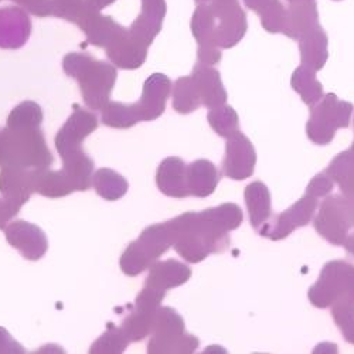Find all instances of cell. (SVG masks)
Here are the masks:
<instances>
[{
    "label": "cell",
    "mask_w": 354,
    "mask_h": 354,
    "mask_svg": "<svg viewBox=\"0 0 354 354\" xmlns=\"http://www.w3.org/2000/svg\"><path fill=\"white\" fill-rule=\"evenodd\" d=\"M343 247L346 248V251H347L348 254L354 255V231H353V232H350V235L347 237V240L344 241Z\"/></svg>",
    "instance_id": "44"
},
{
    "label": "cell",
    "mask_w": 354,
    "mask_h": 354,
    "mask_svg": "<svg viewBox=\"0 0 354 354\" xmlns=\"http://www.w3.org/2000/svg\"><path fill=\"white\" fill-rule=\"evenodd\" d=\"M245 6L255 12L265 30L270 33H283L288 21V9L281 0H244Z\"/></svg>",
    "instance_id": "28"
},
{
    "label": "cell",
    "mask_w": 354,
    "mask_h": 354,
    "mask_svg": "<svg viewBox=\"0 0 354 354\" xmlns=\"http://www.w3.org/2000/svg\"><path fill=\"white\" fill-rule=\"evenodd\" d=\"M64 73L78 81L84 102L91 109H102L116 82V68L86 53H70L63 60Z\"/></svg>",
    "instance_id": "3"
},
{
    "label": "cell",
    "mask_w": 354,
    "mask_h": 354,
    "mask_svg": "<svg viewBox=\"0 0 354 354\" xmlns=\"http://www.w3.org/2000/svg\"><path fill=\"white\" fill-rule=\"evenodd\" d=\"M93 186L95 192L105 200L115 201L124 197L128 192V180L112 169L102 167L93 176Z\"/></svg>",
    "instance_id": "32"
},
{
    "label": "cell",
    "mask_w": 354,
    "mask_h": 354,
    "mask_svg": "<svg viewBox=\"0 0 354 354\" xmlns=\"http://www.w3.org/2000/svg\"><path fill=\"white\" fill-rule=\"evenodd\" d=\"M197 3H205V2H210V0H196Z\"/></svg>",
    "instance_id": "46"
},
{
    "label": "cell",
    "mask_w": 354,
    "mask_h": 354,
    "mask_svg": "<svg viewBox=\"0 0 354 354\" xmlns=\"http://www.w3.org/2000/svg\"><path fill=\"white\" fill-rule=\"evenodd\" d=\"M316 24H319L316 0H310V2L290 3L288 9V21H286L283 35L293 40H299L302 35H305Z\"/></svg>",
    "instance_id": "27"
},
{
    "label": "cell",
    "mask_w": 354,
    "mask_h": 354,
    "mask_svg": "<svg viewBox=\"0 0 354 354\" xmlns=\"http://www.w3.org/2000/svg\"><path fill=\"white\" fill-rule=\"evenodd\" d=\"M166 15L165 0H142V10L136 20L131 24L129 33L149 47L155 37L160 33Z\"/></svg>",
    "instance_id": "18"
},
{
    "label": "cell",
    "mask_w": 354,
    "mask_h": 354,
    "mask_svg": "<svg viewBox=\"0 0 354 354\" xmlns=\"http://www.w3.org/2000/svg\"><path fill=\"white\" fill-rule=\"evenodd\" d=\"M332 316L343 337L350 344H354V304L339 302L332 306Z\"/></svg>",
    "instance_id": "39"
},
{
    "label": "cell",
    "mask_w": 354,
    "mask_h": 354,
    "mask_svg": "<svg viewBox=\"0 0 354 354\" xmlns=\"http://www.w3.org/2000/svg\"><path fill=\"white\" fill-rule=\"evenodd\" d=\"M192 77L196 81L197 90L201 98V104L205 108H217L225 105L227 91L223 85L221 75L212 66L197 63L193 68Z\"/></svg>",
    "instance_id": "21"
},
{
    "label": "cell",
    "mask_w": 354,
    "mask_h": 354,
    "mask_svg": "<svg viewBox=\"0 0 354 354\" xmlns=\"http://www.w3.org/2000/svg\"><path fill=\"white\" fill-rule=\"evenodd\" d=\"M247 15L240 0H210L200 3L192 17V33L198 44V63L214 66L221 50L237 46L247 33Z\"/></svg>",
    "instance_id": "2"
},
{
    "label": "cell",
    "mask_w": 354,
    "mask_h": 354,
    "mask_svg": "<svg viewBox=\"0 0 354 354\" xmlns=\"http://www.w3.org/2000/svg\"><path fill=\"white\" fill-rule=\"evenodd\" d=\"M310 109L306 135L316 145L330 143L337 129L350 125L353 105L340 101L336 94L323 95V98Z\"/></svg>",
    "instance_id": "8"
},
{
    "label": "cell",
    "mask_w": 354,
    "mask_h": 354,
    "mask_svg": "<svg viewBox=\"0 0 354 354\" xmlns=\"http://www.w3.org/2000/svg\"><path fill=\"white\" fill-rule=\"evenodd\" d=\"M163 290L145 286L138 295L135 306L121 324V329L129 342H140L149 336L153 329L156 313L165 298Z\"/></svg>",
    "instance_id": "10"
},
{
    "label": "cell",
    "mask_w": 354,
    "mask_h": 354,
    "mask_svg": "<svg viewBox=\"0 0 354 354\" xmlns=\"http://www.w3.org/2000/svg\"><path fill=\"white\" fill-rule=\"evenodd\" d=\"M173 228L170 221L153 224L142 231L139 239L124 251L120 265L128 277H138L149 270L156 259L173 247Z\"/></svg>",
    "instance_id": "5"
},
{
    "label": "cell",
    "mask_w": 354,
    "mask_h": 354,
    "mask_svg": "<svg viewBox=\"0 0 354 354\" xmlns=\"http://www.w3.org/2000/svg\"><path fill=\"white\" fill-rule=\"evenodd\" d=\"M85 12V0H47L43 6L40 17L55 16L78 24L84 17Z\"/></svg>",
    "instance_id": "36"
},
{
    "label": "cell",
    "mask_w": 354,
    "mask_h": 354,
    "mask_svg": "<svg viewBox=\"0 0 354 354\" xmlns=\"http://www.w3.org/2000/svg\"><path fill=\"white\" fill-rule=\"evenodd\" d=\"M209 124L214 129V132L223 138H230L240 129L239 113L234 108L228 105H221L213 108L207 115Z\"/></svg>",
    "instance_id": "37"
},
{
    "label": "cell",
    "mask_w": 354,
    "mask_h": 354,
    "mask_svg": "<svg viewBox=\"0 0 354 354\" xmlns=\"http://www.w3.org/2000/svg\"><path fill=\"white\" fill-rule=\"evenodd\" d=\"M23 353H26L24 347L19 342H16L5 328H0V354H23Z\"/></svg>",
    "instance_id": "41"
},
{
    "label": "cell",
    "mask_w": 354,
    "mask_h": 354,
    "mask_svg": "<svg viewBox=\"0 0 354 354\" xmlns=\"http://www.w3.org/2000/svg\"><path fill=\"white\" fill-rule=\"evenodd\" d=\"M98 128L95 113L74 105V112L55 136V147L62 158L82 151L84 139Z\"/></svg>",
    "instance_id": "12"
},
{
    "label": "cell",
    "mask_w": 354,
    "mask_h": 354,
    "mask_svg": "<svg viewBox=\"0 0 354 354\" xmlns=\"http://www.w3.org/2000/svg\"><path fill=\"white\" fill-rule=\"evenodd\" d=\"M43 122V111L39 104L24 101L9 115L6 127L10 129H39Z\"/></svg>",
    "instance_id": "35"
},
{
    "label": "cell",
    "mask_w": 354,
    "mask_h": 354,
    "mask_svg": "<svg viewBox=\"0 0 354 354\" xmlns=\"http://www.w3.org/2000/svg\"><path fill=\"white\" fill-rule=\"evenodd\" d=\"M316 73L313 68L308 66H301L293 71L290 78V85L297 91L302 101L308 106L316 105L323 98V86L316 78Z\"/></svg>",
    "instance_id": "31"
},
{
    "label": "cell",
    "mask_w": 354,
    "mask_h": 354,
    "mask_svg": "<svg viewBox=\"0 0 354 354\" xmlns=\"http://www.w3.org/2000/svg\"><path fill=\"white\" fill-rule=\"evenodd\" d=\"M255 163V147L244 133L239 131L227 138L225 158L223 160V171L227 177L232 180H245L254 173Z\"/></svg>",
    "instance_id": "13"
},
{
    "label": "cell",
    "mask_w": 354,
    "mask_h": 354,
    "mask_svg": "<svg viewBox=\"0 0 354 354\" xmlns=\"http://www.w3.org/2000/svg\"><path fill=\"white\" fill-rule=\"evenodd\" d=\"M129 339L125 336L121 328L108 324V330L91 346L90 353L93 354H120L129 346Z\"/></svg>",
    "instance_id": "38"
},
{
    "label": "cell",
    "mask_w": 354,
    "mask_h": 354,
    "mask_svg": "<svg viewBox=\"0 0 354 354\" xmlns=\"http://www.w3.org/2000/svg\"><path fill=\"white\" fill-rule=\"evenodd\" d=\"M35 192L44 197H66L75 192V187L66 171H53L48 167L35 170Z\"/></svg>",
    "instance_id": "29"
},
{
    "label": "cell",
    "mask_w": 354,
    "mask_h": 354,
    "mask_svg": "<svg viewBox=\"0 0 354 354\" xmlns=\"http://www.w3.org/2000/svg\"><path fill=\"white\" fill-rule=\"evenodd\" d=\"M101 121L104 125L116 129H128L140 122V115L136 104H122L109 101L102 109Z\"/></svg>",
    "instance_id": "33"
},
{
    "label": "cell",
    "mask_w": 354,
    "mask_h": 354,
    "mask_svg": "<svg viewBox=\"0 0 354 354\" xmlns=\"http://www.w3.org/2000/svg\"><path fill=\"white\" fill-rule=\"evenodd\" d=\"M289 5L290 3H299V2H310V0H288Z\"/></svg>",
    "instance_id": "45"
},
{
    "label": "cell",
    "mask_w": 354,
    "mask_h": 354,
    "mask_svg": "<svg viewBox=\"0 0 354 354\" xmlns=\"http://www.w3.org/2000/svg\"><path fill=\"white\" fill-rule=\"evenodd\" d=\"M186 179L190 196L203 198L216 192L221 174L210 160L200 159L187 165Z\"/></svg>",
    "instance_id": "25"
},
{
    "label": "cell",
    "mask_w": 354,
    "mask_h": 354,
    "mask_svg": "<svg viewBox=\"0 0 354 354\" xmlns=\"http://www.w3.org/2000/svg\"><path fill=\"white\" fill-rule=\"evenodd\" d=\"M0 2H2V0H0Z\"/></svg>",
    "instance_id": "48"
},
{
    "label": "cell",
    "mask_w": 354,
    "mask_h": 354,
    "mask_svg": "<svg viewBox=\"0 0 354 354\" xmlns=\"http://www.w3.org/2000/svg\"><path fill=\"white\" fill-rule=\"evenodd\" d=\"M333 187H335V182L332 177L326 171L319 173L309 182L306 187V194L316 198L326 197L333 192Z\"/></svg>",
    "instance_id": "40"
},
{
    "label": "cell",
    "mask_w": 354,
    "mask_h": 354,
    "mask_svg": "<svg viewBox=\"0 0 354 354\" xmlns=\"http://www.w3.org/2000/svg\"><path fill=\"white\" fill-rule=\"evenodd\" d=\"M78 27L85 33L88 41L105 50L128 32L127 27L116 23L111 16L101 15V12L85 16Z\"/></svg>",
    "instance_id": "19"
},
{
    "label": "cell",
    "mask_w": 354,
    "mask_h": 354,
    "mask_svg": "<svg viewBox=\"0 0 354 354\" xmlns=\"http://www.w3.org/2000/svg\"><path fill=\"white\" fill-rule=\"evenodd\" d=\"M187 165L177 156L166 158L158 167L156 171V185L158 189L169 196L176 198L189 197V187L186 179Z\"/></svg>",
    "instance_id": "20"
},
{
    "label": "cell",
    "mask_w": 354,
    "mask_h": 354,
    "mask_svg": "<svg viewBox=\"0 0 354 354\" xmlns=\"http://www.w3.org/2000/svg\"><path fill=\"white\" fill-rule=\"evenodd\" d=\"M12 2L21 6L26 12H30L32 15L40 17V13L47 0H12Z\"/></svg>",
    "instance_id": "43"
},
{
    "label": "cell",
    "mask_w": 354,
    "mask_h": 354,
    "mask_svg": "<svg viewBox=\"0 0 354 354\" xmlns=\"http://www.w3.org/2000/svg\"><path fill=\"white\" fill-rule=\"evenodd\" d=\"M308 298L319 309L332 308L339 302L354 304V265L342 259L328 262L309 289Z\"/></svg>",
    "instance_id": "6"
},
{
    "label": "cell",
    "mask_w": 354,
    "mask_h": 354,
    "mask_svg": "<svg viewBox=\"0 0 354 354\" xmlns=\"http://www.w3.org/2000/svg\"><path fill=\"white\" fill-rule=\"evenodd\" d=\"M5 235L8 243L28 261L41 259L48 250L46 234L36 224L23 220L13 221L6 225Z\"/></svg>",
    "instance_id": "14"
},
{
    "label": "cell",
    "mask_w": 354,
    "mask_h": 354,
    "mask_svg": "<svg viewBox=\"0 0 354 354\" xmlns=\"http://www.w3.org/2000/svg\"><path fill=\"white\" fill-rule=\"evenodd\" d=\"M0 193L21 209L35 193V170L3 166L0 170Z\"/></svg>",
    "instance_id": "17"
},
{
    "label": "cell",
    "mask_w": 354,
    "mask_h": 354,
    "mask_svg": "<svg viewBox=\"0 0 354 354\" xmlns=\"http://www.w3.org/2000/svg\"><path fill=\"white\" fill-rule=\"evenodd\" d=\"M313 224L324 240L333 245H343L354 230V198L344 194L326 197Z\"/></svg>",
    "instance_id": "9"
},
{
    "label": "cell",
    "mask_w": 354,
    "mask_h": 354,
    "mask_svg": "<svg viewBox=\"0 0 354 354\" xmlns=\"http://www.w3.org/2000/svg\"><path fill=\"white\" fill-rule=\"evenodd\" d=\"M192 277V270L187 265L176 261H156L149 268V275L145 281V286L155 288L159 290H169L185 285Z\"/></svg>",
    "instance_id": "22"
},
{
    "label": "cell",
    "mask_w": 354,
    "mask_h": 354,
    "mask_svg": "<svg viewBox=\"0 0 354 354\" xmlns=\"http://www.w3.org/2000/svg\"><path fill=\"white\" fill-rule=\"evenodd\" d=\"M169 221L176 252L185 261L197 263L230 245L228 232L243 224V212L237 204L224 203L218 207L200 213L189 212Z\"/></svg>",
    "instance_id": "1"
},
{
    "label": "cell",
    "mask_w": 354,
    "mask_h": 354,
    "mask_svg": "<svg viewBox=\"0 0 354 354\" xmlns=\"http://www.w3.org/2000/svg\"><path fill=\"white\" fill-rule=\"evenodd\" d=\"M201 98L196 81L192 75L180 77L173 84V108L179 113H190L200 108Z\"/></svg>",
    "instance_id": "34"
},
{
    "label": "cell",
    "mask_w": 354,
    "mask_h": 354,
    "mask_svg": "<svg viewBox=\"0 0 354 354\" xmlns=\"http://www.w3.org/2000/svg\"><path fill=\"white\" fill-rule=\"evenodd\" d=\"M173 84L165 74L155 73L143 84L142 97L136 104L142 121H155L165 112Z\"/></svg>",
    "instance_id": "15"
},
{
    "label": "cell",
    "mask_w": 354,
    "mask_h": 354,
    "mask_svg": "<svg viewBox=\"0 0 354 354\" xmlns=\"http://www.w3.org/2000/svg\"><path fill=\"white\" fill-rule=\"evenodd\" d=\"M54 158L39 129H0V169L3 166L23 169L50 167Z\"/></svg>",
    "instance_id": "4"
},
{
    "label": "cell",
    "mask_w": 354,
    "mask_h": 354,
    "mask_svg": "<svg viewBox=\"0 0 354 354\" xmlns=\"http://www.w3.org/2000/svg\"><path fill=\"white\" fill-rule=\"evenodd\" d=\"M335 2H339V0H335Z\"/></svg>",
    "instance_id": "47"
},
{
    "label": "cell",
    "mask_w": 354,
    "mask_h": 354,
    "mask_svg": "<svg viewBox=\"0 0 354 354\" xmlns=\"http://www.w3.org/2000/svg\"><path fill=\"white\" fill-rule=\"evenodd\" d=\"M342 193L354 198V142L346 152L337 155L326 169Z\"/></svg>",
    "instance_id": "30"
},
{
    "label": "cell",
    "mask_w": 354,
    "mask_h": 354,
    "mask_svg": "<svg viewBox=\"0 0 354 354\" xmlns=\"http://www.w3.org/2000/svg\"><path fill=\"white\" fill-rule=\"evenodd\" d=\"M317 207L319 200L316 197L305 194L286 212L272 218L270 217V220L262 224V227L259 228V235L272 241L283 240L293 230L308 225L313 218V214L317 210Z\"/></svg>",
    "instance_id": "11"
},
{
    "label": "cell",
    "mask_w": 354,
    "mask_h": 354,
    "mask_svg": "<svg viewBox=\"0 0 354 354\" xmlns=\"http://www.w3.org/2000/svg\"><path fill=\"white\" fill-rule=\"evenodd\" d=\"M32 35V20L19 6L0 9V48H21Z\"/></svg>",
    "instance_id": "16"
},
{
    "label": "cell",
    "mask_w": 354,
    "mask_h": 354,
    "mask_svg": "<svg viewBox=\"0 0 354 354\" xmlns=\"http://www.w3.org/2000/svg\"><path fill=\"white\" fill-rule=\"evenodd\" d=\"M106 55L112 64L118 68L136 70L139 68L147 57V46L136 40L128 32L118 39L112 46L106 48Z\"/></svg>",
    "instance_id": "23"
},
{
    "label": "cell",
    "mask_w": 354,
    "mask_h": 354,
    "mask_svg": "<svg viewBox=\"0 0 354 354\" xmlns=\"http://www.w3.org/2000/svg\"><path fill=\"white\" fill-rule=\"evenodd\" d=\"M20 212V207L6 198H0V230H5L10 220H13Z\"/></svg>",
    "instance_id": "42"
},
{
    "label": "cell",
    "mask_w": 354,
    "mask_h": 354,
    "mask_svg": "<svg viewBox=\"0 0 354 354\" xmlns=\"http://www.w3.org/2000/svg\"><path fill=\"white\" fill-rule=\"evenodd\" d=\"M244 197L250 223L255 230H259L272 214L271 193L262 182H252L245 187Z\"/></svg>",
    "instance_id": "26"
},
{
    "label": "cell",
    "mask_w": 354,
    "mask_h": 354,
    "mask_svg": "<svg viewBox=\"0 0 354 354\" xmlns=\"http://www.w3.org/2000/svg\"><path fill=\"white\" fill-rule=\"evenodd\" d=\"M151 335L147 351L152 354H190L200 343L196 336L186 333L183 317L167 306L159 308Z\"/></svg>",
    "instance_id": "7"
},
{
    "label": "cell",
    "mask_w": 354,
    "mask_h": 354,
    "mask_svg": "<svg viewBox=\"0 0 354 354\" xmlns=\"http://www.w3.org/2000/svg\"><path fill=\"white\" fill-rule=\"evenodd\" d=\"M298 41L302 64L313 68L315 71L322 70L329 58V40L320 23L313 26L305 35H302Z\"/></svg>",
    "instance_id": "24"
}]
</instances>
